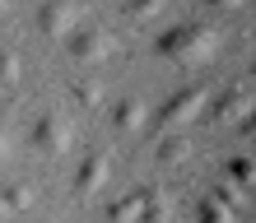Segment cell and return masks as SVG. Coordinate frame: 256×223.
Segmentation results:
<instances>
[{"label": "cell", "mask_w": 256, "mask_h": 223, "mask_svg": "<svg viewBox=\"0 0 256 223\" xmlns=\"http://www.w3.org/2000/svg\"><path fill=\"white\" fill-rule=\"evenodd\" d=\"M154 51L163 56V61L182 65V70L205 65L210 56L219 51V28H205V23H177V28H168V33L154 42Z\"/></svg>", "instance_id": "obj_1"}, {"label": "cell", "mask_w": 256, "mask_h": 223, "mask_svg": "<svg viewBox=\"0 0 256 223\" xmlns=\"http://www.w3.org/2000/svg\"><path fill=\"white\" fill-rule=\"evenodd\" d=\"M205 107H210V84H196V88H182V93H172V98L154 112V121H158L163 130H177V126H191Z\"/></svg>", "instance_id": "obj_2"}, {"label": "cell", "mask_w": 256, "mask_h": 223, "mask_svg": "<svg viewBox=\"0 0 256 223\" xmlns=\"http://www.w3.org/2000/svg\"><path fill=\"white\" fill-rule=\"evenodd\" d=\"M66 42H70L74 65H102L116 51V33H108V28H74Z\"/></svg>", "instance_id": "obj_3"}, {"label": "cell", "mask_w": 256, "mask_h": 223, "mask_svg": "<svg viewBox=\"0 0 256 223\" xmlns=\"http://www.w3.org/2000/svg\"><path fill=\"white\" fill-rule=\"evenodd\" d=\"M74 140V126L66 121L61 112H42L38 121H33V149L38 154H47V158H61L66 149Z\"/></svg>", "instance_id": "obj_4"}, {"label": "cell", "mask_w": 256, "mask_h": 223, "mask_svg": "<svg viewBox=\"0 0 256 223\" xmlns=\"http://www.w3.org/2000/svg\"><path fill=\"white\" fill-rule=\"evenodd\" d=\"M80 19H84L80 0H42V9H38L42 37H70L74 28H80Z\"/></svg>", "instance_id": "obj_5"}, {"label": "cell", "mask_w": 256, "mask_h": 223, "mask_svg": "<svg viewBox=\"0 0 256 223\" xmlns=\"http://www.w3.org/2000/svg\"><path fill=\"white\" fill-rule=\"evenodd\" d=\"M112 177V154H102V149H94V154L80 158V172H74V200H94L102 186H108Z\"/></svg>", "instance_id": "obj_6"}, {"label": "cell", "mask_w": 256, "mask_h": 223, "mask_svg": "<svg viewBox=\"0 0 256 223\" xmlns=\"http://www.w3.org/2000/svg\"><path fill=\"white\" fill-rule=\"evenodd\" d=\"M247 112H252V79H233L214 102V121L233 126V121H247Z\"/></svg>", "instance_id": "obj_7"}, {"label": "cell", "mask_w": 256, "mask_h": 223, "mask_svg": "<svg viewBox=\"0 0 256 223\" xmlns=\"http://www.w3.org/2000/svg\"><path fill=\"white\" fill-rule=\"evenodd\" d=\"M140 223H172V200H168L163 186L140 191Z\"/></svg>", "instance_id": "obj_8"}, {"label": "cell", "mask_w": 256, "mask_h": 223, "mask_svg": "<svg viewBox=\"0 0 256 223\" xmlns=\"http://www.w3.org/2000/svg\"><path fill=\"white\" fill-rule=\"evenodd\" d=\"M144 121H149V102H144V98H122V102L112 107V126L122 130V135L140 130Z\"/></svg>", "instance_id": "obj_9"}, {"label": "cell", "mask_w": 256, "mask_h": 223, "mask_svg": "<svg viewBox=\"0 0 256 223\" xmlns=\"http://www.w3.org/2000/svg\"><path fill=\"white\" fill-rule=\"evenodd\" d=\"M191 154H196V144H191V135H182V130H177V135H163L158 149H154V158H158V163H168V168L186 163Z\"/></svg>", "instance_id": "obj_10"}, {"label": "cell", "mask_w": 256, "mask_h": 223, "mask_svg": "<svg viewBox=\"0 0 256 223\" xmlns=\"http://www.w3.org/2000/svg\"><path fill=\"white\" fill-rule=\"evenodd\" d=\"M0 205H5V214H24V210H33V186L10 182L5 191H0Z\"/></svg>", "instance_id": "obj_11"}, {"label": "cell", "mask_w": 256, "mask_h": 223, "mask_svg": "<svg viewBox=\"0 0 256 223\" xmlns=\"http://www.w3.org/2000/svg\"><path fill=\"white\" fill-rule=\"evenodd\" d=\"M163 9H168V0H126V5H122V14L130 23H154Z\"/></svg>", "instance_id": "obj_12"}, {"label": "cell", "mask_w": 256, "mask_h": 223, "mask_svg": "<svg viewBox=\"0 0 256 223\" xmlns=\"http://www.w3.org/2000/svg\"><path fill=\"white\" fill-rule=\"evenodd\" d=\"M70 98H74V107H80V112H98L102 107V88L94 79H74L70 84Z\"/></svg>", "instance_id": "obj_13"}, {"label": "cell", "mask_w": 256, "mask_h": 223, "mask_svg": "<svg viewBox=\"0 0 256 223\" xmlns=\"http://www.w3.org/2000/svg\"><path fill=\"white\" fill-rule=\"evenodd\" d=\"M205 200H214V205H224V210H228V214H238V210H242V205H247V191H238L233 182H219V186L210 191Z\"/></svg>", "instance_id": "obj_14"}, {"label": "cell", "mask_w": 256, "mask_h": 223, "mask_svg": "<svg viewBox=\"0 0 256 223\" xmlns=\"http://www.w3.org/2000/svg\"><path fill=\"white\" fill-rule=\"evenodd\" d=\"M108 223H140V191H130V196H122L108 210Z\"/></svg>", "instance_id": "obj_15"}, {"label": "cell", "mask_w": 256, "mask_h": 223, "mask_svg": "<svg viewBox=\"0 0 256 223\" xmlns=\"http://www.w3.org/2000/svg\"><path fill=\"white\" fill-rule=\"evenodd\" d=\"M228 177H233L238 191H247L252 186V154H233L228 158Z\"/></svg>", "instance_id": "obj_16"}, {"label": "cell", "mask_w": 256, "mask_h": 223, "mask_svg": "<svg viewBox=\"0 0 256 223\" xmlns=\"http://www.w3.org/2000/svg\"><path fill=\"white\" fill-rule=\"evenodd\" d=\"M19 74H24V61H19V51L0 47V84H19Z\"/></svg>", "instance_id": "obj_17"}, {"label": "cell", "mask_w": 256, "mask_h": 223, "mask_svg": "<svg viewBox=\"0 0 256 223\" xmlns=\"http://www.w3.org/2000/svg\"><path fill=\"white\" fill-rule=\"evenodd\" d=\"M196 223H233V214L224 205H214V200H200L196 205Z\"/></svg>", "instance_id": "obj_18"}, {"label": "cell", "mask_w": 256, "mask_h": 223, "mask_svg": "<svg viewBox=\"0 0 256 223\" xmlns=\"http://www.w3.org/2000/svg\"><path fill=\"white\" fill-rule=\"evenodd\" d=\"M10 149H14V135H10V121L0 116V163L10 158Z\"/></svg>", "instance_id": "obj_19"}, {"label": "cell", "mask_w": 256, "mask_h": 223, "mask_svg": "<svg viewBox=\"0 0 256 223\" xmlns=\"http://www.w3.org/2000/svg\"><path fill=\"white\" fill-rule=\"evenodd\" d=\"M205 9H214V14H228V9H242V0H200Z\"/></svg>", "instance_id": "obj_20"}, {"label": "cell", "mask_w": 256, "mask_h": 223, "mask_svg": "<svg viewBox=\"0 0 256 223\" xmlns=\"http://www.w3.org/2000/svg\"><path fill=\"white\" fill-rule=\"evenodd\" d=\"M10 5H14V0H0V14H10Z\"/></svg>", "instance_id": "obj_21"}, {"label": "cell", "mask_w": 256, "mask_h": 223, "mask_svg": "<svg viewBox=\"0 0 256 223\" xmlns=\"http://www.w3.org/2000/svg\"><path fill=\"white\" fill-rule=\"evenodd\" d=\"M0 219H5V205H0Z\"/></svg>", "instance_id": "obj_22"}, {"label": "cell", "mask_w": 256, "mask_h": 223, "mask_svg": "<svg viewBox=\"0 0 256 223\" xmlns=\"http://www.w3.org/2000/svg\"><path fill=\"white\" fill-rule=\"evenodd\" d=\"M42 223H52V219H42Z\"/></svg>", "instance_id": "obj_23"}]
</instances>
